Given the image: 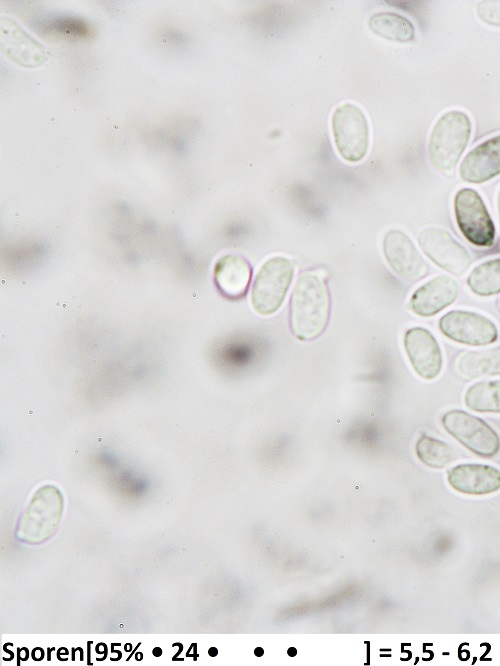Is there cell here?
<instances>
[{"label": "cell", "mask_w": 500, "mask_h": 666, "mask_svg": "<svg viewBox=\"0 0 500 666\" xmlns=\"http://www.w3.org/2000/svg\"><path fill=\"white\" fill-rule=\"evenodd\" d=\"M444 430L472 453L492 458L500 451V436L482 418L461 409H452L441 417Z\"/></svg>", "instance_id": "5b68a950"}, {"label": "cell", "mask_w": 500, "mask_h": 666, "mask_svg": "<svg viewBox=\"0 0 500 666\" xmlns=\"http://www.w3.org/2000/svg\"><path fill=\"white\" fill-rule=\"evenodd\" d=\"M418 243L433 263L453 275L460 276L470 267L469 252L442 228L423 229L418 235Z\"/></svg>", "instance_id": "ba28073f"}, {"label": "cell", "mask_w": 500, "mask_h": 666, "mask_svg": "<svg viewBox=\"0 0 500 666\" xmlns=\"http://www.w3.org/2000/svg\"><path fill=\"white\" fill-rule=\"evenodd\" d=\"M456 369L468 380L499 376L500 346L464 352L457 359Z\"/></svg>", "instance_id": "9a60e30c"}, {"label": "cell", "mask_w": 500, "mask_h": 666, "mask_svg": "<svg viewBox=\"0 0 500 666\" xmlns=\"http://www.w3.org/2000/svg\"><path fill=\"white\" fill-rule=\"evenodd\" d=\"M254 652H255V655H256V656H261V655L263 654V649H261V648H256Z\"/></svg>", "instance_id": "d4e9b609"}, {"label": "cell", "mask_w": 500, "mask_h": 666, "mask_svg": "<svg viewBox=\"0 0 500 666\" xmlns=\"http://www.w3.org/2000/svg\"><path fill=\"white\" fill-rule=\"evenodd\" d=\"M330 316V294L325 282L316 274L301 273L289 303V324L292 333L302 341L319 337Z\"/></svg>", "instance_id": "6da1fadb"}, {"label": "cell", "mask_w": 500, "mask_h": 666, "mask_svg": "<svg viewBox=\"0 0 500 666\" xmlns=\"http://www.w3.org/2000/svg\"><path fill=\"white\" fill-rule=\"evenodd\" d=\"M477 12L486 23L500 26V1H482L477 6Z\"/></svg>", "instance_id": "44dd1931"}, {"label": "cell", "mask_w": 500, "mask_h": 666, "mask_svg": "<svg viewBox=\"0 0 500 666\" xmlns=\"http://www.w3.org/2000/svg\"><path fill=\"white\" fill-rule=\"evenodd\" d=\"M404 349L414 372L422 379L437 378L443 367V355L434 335L426 328L413 327L404 334Z\"/></svg>", "instance_id": "9c48e42d"}, {"label": "cell", "mask_w": 500, "mask_h": 666, "mask_svg": "<svg viewBox=\"0 0 500 666\" xmlns=\"http://www.w3.org/2000/svg\"><path fill=\"white\" fill-rule=\"evenodd\" d=\"M153 654L154 656H160L162 654V650L159 647L154 648Z\"/></svg>", "instance_id": "7402d4cb"}, {"label": "cell", "mask_w": 500, "mask_h": 666, "mask_svg": "<svg viewBox=\"0 0 500 666\" xmlns=\"http://www.w3.org/2000/svg\"><path fill=\"white\" fill-rule=\"evenodd\" d=\"M50 28L76 36H87L89 28L82 21L71 17H57L51 21Z\"/></svg>", "instance_id": "ffe728a7"}, {"label": "cell", "mask_w": 500, "mask_h": 666, "mask_svg": "<svg viewBox=\"0 0 500 666\" xmlns=\"http://www.w3.org/2000/svg\"><path fill=\"white\" fill-rule=\"evenodd\" d=\"M471 131V120L466 113L452 110L442 115L429 139L431 164L442 172L454 169L468 144Z\"/></svg>", "instance_id": "7a4b0ae2"}, {"label": "cell", "mask_w": 500, "mask_h": 666, "mask_svg": "<svg viewBox=\"0 0 500 666\" xmlns=\"http://www.w3.org/2000/svg\"><path fill=\"white\" fill-rule=\"evenodd\" d=\"M368 25L372 32L389 41L406 43L414 39L413 24L398 13L377 12L369 18Z\"/></svg>", "instance_id": "2e32d148"}, {"label": "cell", "mask_w": 500, "mask_h": 666, "mask_svg": "<svg viewBox=\"0 0 500 666\" xmlns=\"http://www.w3.org/2000/svg\"><path fill=\"white\" fill-rule=\"evenodd\" d=\"M288 654H289L290 656H295V655H296V649H295V648H289V650H288Z\"/></svg>", "instance_id": "484cf974"}, {"label": "cell", "mask_w": 500, "mask_h": 666, "mask_svg": "<svg viewBox=\"0 0 500 666\" xmlns=\"http://www.w3.org/2000/svg\"><path fill=\"white\" fill-rule=\"evenodd\" d=\"M333 139L339 155L357 163L367 154L370 131L365 113L352 103L336 107L331 118Z\"/></svg>", "instance_id": "277c9868"}, {"label": "cell", "mask_w": 500, "mask_h": 666, "mask_svg": "<svg viewBox=\"0 0 500 666\" xmlns=\"http://www.w3.org/2000/svg\"><path fill=\"white\" fill-rule=\"evenodd\" d=\"M214 282L226 298L235 300L245 296L252 276L250 263L237 254H226L214 265Z\"/></svg>", "instance_id": "5bb4252c"}, {"label": "cell", "mask_w": 500, "mask_h": 666, "mask_svg": "<svg viewBox=\"0 0 500 666\" xmlns=\"http://www.w3.org/2000/svg\"><path fill=\"white\" fill-rule=\"evenodd\" d=\"M454 213L459 230L471 244L477 247L493 245L495 226L477 191L460 189L454 197Z\"/></svg>", "instance_id": "8992f818"}, {"label": "cell", "mask_w": 500, "mask_h": 666, "mask_svg": "<svg viewBox=\"0 0 500 666\" xmlns=\"http://www.w3.org/2000/svg\"><path fill=\"white\" fill-rule=\"evenodd\" d=\"M467 285L474 294L481 297L500 293V258L476 266L467 278Z\"/></svg>", "instance_id": "d6986e66"}, {"label": "cell", "mask_w": 500, "mask_h": 666, "mask_svg": "<svg viewBox=\"0 0 500 666\" xmlns=\"http://www.w3.org/2000/svg\"><path fill=\"white\" fill-rule=\"evenodd\" d=\"M415 451L418 459L433 469H444L458 457L456 450L449 443L429 435L419 437Z\"/></svg>", "instance_id": "ac0fdd59"}, {"label": "cell", "mask_w": 500, "mask_h": 666, "mask_svg": "<svg viewBox=\"0 0 500 666\" xmlns=\"http://www.w3.org/2000/svg\"><path fill=\"white\" fill-rule=\"evenodd\" d=\"M497 307H498V309H499V311H500V298H499L498 301H497Z\"/></svg>", "instance_id": "4316f807"}, {"label": "cell", "mask_w": 500, "mask_h": 666, "mask_svg": "<svg viewBox=\"0 0 500 666\" xmlns=\"http://www.w3.org/2000/svg\"><path fill=\"white\" fill-rule=\"evenodd\" d=\"M464 404L473 412L500 414V379L470 385L464 394Z\"/></svg>", "instance_id": "e0dca14e"}, {"label": "cell", "mask_w": 500, "mask_h": 666, "mask_svg": "<svg viewBox=\"0 0 500 666\" xmlns=\"http://www.w3.org/2000/svg\"><path fill=\"white\" fill-rule=\"evenodd\" d=\"M441 333L448 339L467 346H486L497 341L496 324L488 317L468 310H451L438 321Z\"/></svg>", "instance_id": "52a82bcc"}, {"label": "cell", "mask_w": 500, "mask_h": 666, "mask_svg": "<svg viewBox=\"0 0 500 666\" xmlns=\"http://www.w3.org/2000/svg\"><path fill=\"white\" fill-rule=\"evenodd\" d=\"M294 265L283 256L266 260L252 287L251 304L260 315L274 314L281 307L293 279Z\"/></svg>", "instance_id": "3957f363"}, {"label": "cell", "mask_w": 500, "mask_h": 666, "mask_svg": "<svg viewBox=\"0 0 500 666\" xmlns=\"http://www.w3.org/2000/svg\"><path fill=\"white\" fill-rule=\"evenodd\" d=\"M217 653H218V651H217L216 648L213 647V648H210V649H209V655H210V656H216Z\"/></svg>", "instance_id": "603a6c76"}, {"label": "cell", "mask_w": 500, "mask_h": 666, "mask_svg": "<svg viewBox=\"0 0 500 666\" xmlns=\"http://www.w3.org/2000/svg\"><path fill=\"white\" fill-rule=\"evenodd\" d=\"M447 482L464 495H490L500 490V469L489 464L462 463L447 471Z\"/></svg>", "instance_id": "8fae6325"}, {"label": "cell", "mask_w": 500, "mask_h": 666, "mask_svg": "<svg viewBox=\"0 0 500 666\" xmlns=\"http://www.w3.org/2000/svg\"><path fill=\"white\" fill-rule=\"evenodd\" d=\"M459 174L464 182L479 184L500 174V135L473 148L463 159Z\"/></svg>", "instance_id": "4fadbf2b"}, {"label": "cell", "mask_w": 500, "mask_h": 666, "mask_svg": "<svg viewBox=\"0 0 500 666\" xmlns=\"http://www.w3.org/2000/svg\"><path fill=\"white\" fill-rule=\"evenodd\" d=\"M458 295L457 281L452 277L439 275L412 293L408 308L420 317H432L453 304Z\"/></svg>", "instance_id": "7c38bea8"}, {"label": "cell", "mask_w": 500, "mask_h": 666, "mask_svg": "<svg viewBox=\"0 0 500 666\" xmlns=\"http://www.w3.org/2000/svg\"><path fill=\"white\" fill-rule=\"evenodd\" d=\"M497 205H498V216H499V223H500V191H499V194H498Z\"/></svg>", "instance_id": "cb8c5ba5"}, {"label": "cell", "mask_w": 500, "mask_h": 666, "mask_svg": "<svg viewBox=\"0 0 500 666\" xmlns=\"http://www.w3.org/2000/svg\"><path fill=\"white\" fill-rule=\"evenodd\" d=\"M383 253L393 272L406 281H418L428 272V265L412 240L398 229L385 234Z\"/></svg>", "instance_id": "30bf717a"}]
</instances>
